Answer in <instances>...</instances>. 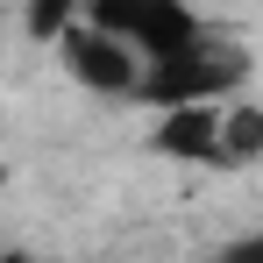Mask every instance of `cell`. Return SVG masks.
<instances>
[{"mask_svg": "<svg viewBox=\"0 0 263 263\" xmlns=\"http://www.w3.org/2000/svg\"><path fill=\"white\" fill-rule=\"evenodd\" d=\"M249 86V50L242 36H228V29H206V36H192L185 50L171 57H157L149 71H142V107H185V100H235V92Z\"/></svg>", "mask_w": 263, "mask_h": 263, "instance_id": "6da1fadb", "label": "cell"}, {"mask_svg": "<svg viewBox=\"0 0 263 263\" xmlns=\"http://www.w3.org/2000/svg\"><path fill=\"white\" fill-rule=\"evenodd\" d=\"M50 50H57L64 79H71L79 92H100V100H135V92H142V71H149V57H142L128 36L100 29L92 14H79Z\"/></svg>", "mask_w": 263, "mask_h": 263, "instance_id": "7a4b0ae2", "label": "cell"}, {"mask_svg": "<svg viewBox=\"0 0 263 263\" xmlns=\"http://www.w3.org/2000/svg\"><path fill=\"white\" fill-rule=\"evenodd\" d=\"M86 14L100 22V29L128 36L149 64H157V57H171V50H185L192 36H206V29H214L192 0H86Z\"/></svg>", "mask_w": 263, "mask_h": 263, "instance_id": "3957f363", "label": "cell"}, {"mask_svg": "<svg viewBox=\"0 0 263 263\" xmlns=\"http://www.w3.org/2000/svg\"><path fill=\"white\" fill-rule=\"evenodd\" d=\"M220 114H228V100H185V107H157L149 149H157V157H171V164H214V157H220Z\"/></svg>", "mask_w": 263, "mask_h": 263, "instance_id": "277c9868", "label": "cell"}, {"mask_svg": "<svg viewBox=\"0 0 263 263\" xmlns=\"http://www.w3.org/2000/svg\"><path fill=\"white\" fill-rule=\"evenodd\" d=\"M256 164H263V100H228L214 171H256Z\"/></svg>", "mask_w": 263, "mask_h": 263, "instance_id": "5b68a950", "label": "cell"}, {"mask_svg": "<svg viewBox=\"0 0 263 263\" xmlns=\"http://www.w3.org/2000/svg\"><path fill=\"white\" fill-rule=\"evenodd\" d=\"M79 14H86V0H22V29H29L36 43H57Z\"/></svg>", "mask_w": 263, "mask_h": 263, "instance_id": "8992f818", "label": "cell"}, {"mask_svg": "<svg viewBox=\"0 0 263 263\" xmlns=\"http://www.w3.org/2000/svg\"><path fill=\"white\" fill-rule=\"evenodd\" d=\"M249 256H263V235H242V242H228V263H249Z\"/></svg>", "mask_w": 263, "mask_h": 263, "instance_id": "52a82bcc", "label": "cell"}]
</instances>
